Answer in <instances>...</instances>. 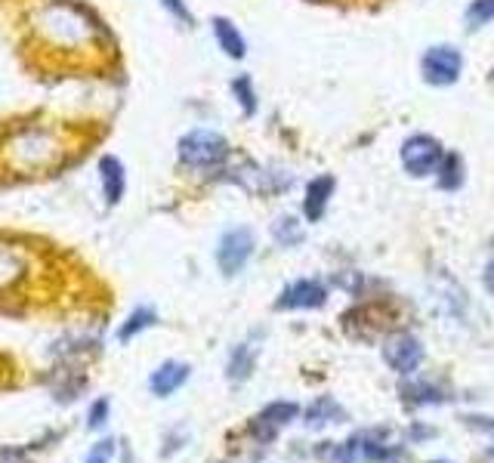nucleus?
I'll return each mask as SVG.
<instances>
[{
    "mask_svg": "<svg viewBox=\"0 0 494 463\" xmlns=\"http://www.w3.org/2000/svg\"><path fill=\"white\" fill-rule=\"evenodd\" d=\"M155 322H158V312L148 309V306H139V309L130 312L127 322H124L121 328H118V340H121V343H130L136 334H142L146 328H152Z\"/></svg>",
    "mask_w": 494,
    "mask_h": 463,
    "instance_id": "19",
    "label": "nucleus"
},
{
    "mask_svg": "<svg viewBox=\"0 0 494 463\" xmlns=\"http://www.w3.org/2000/svg\"><path fill=\"white\" fill-rule=\"evenodd\" d=\"M464 71V53L451 44H435L420 59V75L430 87H451L460 81Z\"/></svg>",
    "mask_w": 494,
    "mask_h": 463,
    "instance_id": "4",
    "label": "nucleus"
},
{
    "mask_svg": "<svg viewBox=\"0 0 494 463\" xmlns=\"http://www.w3.org/2000/svg\"><path fill=\"white\" fill-rule=\"evenodd\" d=\"M56 152H60L56 148V136L44 127H22L10 140V155L19 167H37L53 158Z\"/></svg>",
    "mask_w": 494,
    "mask_h": 463,
    "instance_id": "5",
    "label": "nucleus"
},
{
    "mask_svg": "<svg viewBox=\"0 0 494 463\" xmlns=\"http://www.w3.org/2000/svg\"><path fill=\"white\" fill-rule=\"evenodd\" d=\"M433 463H451V460H433Z\"/></svg>",
    "mask_w": 494,
    "mask_h": 463,
    "instance_id": "30",
    "label": "nucleus"
},
{
    "mask_svg": "<svg viewBox=\"0 0 494 463\" xmlns=\"http://www.w3.org/2000/svg\"><path fill=\"white\" fill-rule=\"evenodd\" d=\"M232 93H235V102L242 106V112L247 117L257 115L259 102H257V90H253V81L247 75H238L235 81H232Z\"/></svg>",
    "mask_w": 494,
    "mask_h": 463,
    "instance_id": "21",
    "label": "nucleus"
},
{
    "mask_svg": "<svg viewBox=\"0 0 494 463\" xmlns=\"http://www.w3.org/2000/svg\"><path fill=\"white\" fill-rule=\"evenodd\" d=\"M297 414H300V408L294 402H272L251 420V435L259 442H272L288 423L297 420Z\"/></svg>",
    "mask_w": 494,
    "mask_h": 463,
    "instance_id": "9",
    "label": "nucleus"
},
{
    "mask_svg": "<svg viewBox=\"0 0 494 463\" xmlns=\"http://www.w3.org/2000/svg\"><path fill=\"white\" fill-rule=\"evenodd\" d=\"M489 460L494 463V448H491V451H489Z\"/></svg>",
    "mask_w": 494,
    "mask_h": 463,
    "instance_id": "29",
    "label": "nucleus"
},
{
    "mask_svg": "<svg viewBox=\"0 0 494 463\" xmlns=\"http://www.w3.org/2000/svg\"><path fill=\"white\" fill-rule=\"evenodd\" d=\"M383 358H386V364L395 371V374L408 377V374H414V371L420 368V362H424V347H420L418 337L395 334V337H389V340L383 343Z\"/></svg>",
    "mask_w": 494,
    "mask_h": 463,
    "instance_id": "7",
    "label": "nucleus"
},
{
    "mask_svg": "<svg viewBox=\"0 0 494 463\" xmlns=\"http://www.w3.org/2000/svg\"><path fill=\"white\" fill-rule=\"evenodd\" d=\"M188 380V364L186 362H164L152 377H148V389H152L158 399L173 395L179 387Z\"/></svg>",
    "mask_w": 494,
    "mask_h": 463,
    "instance_id": "13",
    "label": "nucleus"
},
{
    "mask_svg": "<svg viewBox=\"0 0 494 463\" xmlns=\"http://www.w3.org/2000/svg\"><path fill=\"white\" fill-rule=\"evenodd\" d=\"M272 238H275L278 247H297V244H303L307 232H303L300 220L291 217V213H284V217H278L275 223H272Z\"/></svg>",
    "mask_w": 494,
    "mask_h": 463,
    "instance_id": "17",
    "label": "nucleus"
},
{
    "mask_svg": "<svg viewBox=\"0 0 494 463\" xmlns=\"http://www.w3.org/2000/svg\"><path fill=\"white\" fill-rule=\"evenodd\" d=\"M318 458L324 463H355V448H353V442H343V445L324 442V445L318 448Z\"/></svg>",
    "mask_w": 494,
    "mask_h": 463,
    "instance_id": "22",
    "label": "nucleus"
},
{
    "mask_svg": "<svg viewBox=\"0 0 494 463\" xmlns=\"http://www.w3.org/2000/svg\"><path fill=\"white\" fill-rule=\"evenodd\" d=\"M87 463H108V451L102 454V451H96V454H90V460Z\"/></svg>",
    "mask_w": 494,
    "mask_h": 463,
    "instance_id": "28",
    "label": "nucleus"
},
{
    "mask_svg": "<svg viewBox=\"0 0 494 463\" xmlns=\"http://www.w3.org/2000/svg\"><path fill=\"white\" fill-rule=\"evenodd\" d=\"M31 25L41 37H47L53 47H87L102 37V22L90 6L81 0H44L31 12Z\"/></svg>",
    "mask_w": 494,
    "mask_h": 463,
    "instance_id": "1",
    "label": "nucleus"
},
{
    "mask_svg": "<svg viewBox=\"0 0 494 463\" xmlns=\"http://www.w3.org/2000/svg\"><path fill=\"white\" fill-rule=\"evenodd\" d=\"M482 284H485V291H489V293H491V297H494V259H491V263H489V266H485V275H482Z\"/></svg>",
    "mask_w": 494,
    "mask_h": 463,
    "instance_id": "27",
    "label": "nucleus"
},
{
    "mask_svg": "<svg viewBox=\"0 0 494 463\" xmlns=\"http://www.w3.org/2000/svg\"><path fill=\"white\" fill-rule=\"evenodd\" d=\"M22 275V263L12 251H0V288H10Z\"/></svg>",
    "mask_w": 494,
    "mask_h": 463,
    "instance_id": "23",
    "label": "nucleus"
},
{
    "mask_svg": "<svg viewBox=\"0 0 494 463\" xmlns=\"http://www.w3.org/2000/svg\"><path fill=\"white\" fill-rule=\"evenodd\" d=\"M334 188H337V180L331 173L315 176V180L307 186V198H303V217H307L309 223H318V220L328 213V204H331V195H334Z\"/></svg>",
    "mask_w": 494,
    "mask_h": 463,
    "instance_id": "11",
    "label": "nucleus"
},
{
    "mask_svg": "<svg viewBox=\"0 0 494 463\" xmlns=\"http://www.w3.org/2000/svg\"><path fill=\"white\" fill-rule=\"evenodd\" d=\"M399 158H402L405 173L424 180V176H435V167H439L442 158H445V148H442V142L430 133H414L402 142Z\"/></svg>",
    "mask_w": 494,
    "mask_h": 463,
    "instance_id": "3",
    "label": "nucleus"
},
{
    "mask_svg": "<svg viewBox=\"0 0 494 463\" xmlns=\"http://www.w3.org/2000/svg\"><path fill=\"white\" fill-rule=\"evenodd\" d=\"M464 22H466V31H479V28H485V25H491L494 0H470V6H466V12H464Z\"/></svg>",
    "mask_w": 494,
    "mask_h": 463,
    "instance_id": "20",
    "label": "nucleus"
},
{
    "mask_svg": "<svg viewBox=\"0 0 494 463\" xmlns=\"http://www.w3.org/2000/svg\"><path fill=\"white\" fill-rule=\"evenodd\" d=\"M466 423H470L473 429H489L494 435V423H489V417H466Z\"/></svg>",
    "mask_w": 494,
    "mask_h": 463,
    "instance_id": "26",
    "label": "nucleus"
},
{
    "mask_svg": "<svg viewBox=\"0 0 494 463\" xmlns=\"http://www.w3.org/2000/svg\"><path fill=\"white\" fill-rule=\"evenodd\" d=\"M491 81H494V68H491Z\"/></svg>",
    "mask_w": 494,
    "mask_h": 463,
    "instance_id": "31",
    "label": "nucleus"
},
{
    "mask_svg": "<svg viewBox=\"0 0 494 463\" xmlns=\"http://www.w3.org/2000/svg\"><path fill=\"white\" fill-rule=\"evenodd\" d=\"M328 303V288L315 278H297L278 293L275 309H322Z\"/></svg>",
    "mask_w": 494,
    "mask_h": 463,
    "instance_id": "8",
    "label": "nucleus"
},
{
    "mask_svg": "<svg viewBox=\"0 0 494 463\" xmlns=\"http://www.w3.org/2000/svg\"><path fill=\"white\" fill-rule=\"evenodd\" d=\"M253 247H257V238L247 226H235L219 238L217 244V266L226 278H235L238 272L247 266V259L253 257Z\"/></svg>",
    "mask_w": 494,
    "mask_h": 463,
    "instance_id": "6",
    "label": "nucleus"
},
{
    "mask_svg": "<svg viewBox=\"0 0 494 463\" xmlns=\"http://www.w3.org/2000/svg\"><path fill=\"white\" fill-rule=\"evenodd\" d=\"M100 186H102V201L108 207H118L127 195V167L118 155H102L100 158Z\"/></svg>",
    "mask_w": 494,
    "mask_h": 463,
    "instance_id": "10",
    "label": "nucleus"
},
{
    "mask_svg": "<svg viewBox=\"0 0 494 463\" xmlns=\"http://www.w3.org/2000/svg\"><path fill=\"white\" fill-rule=\"evenodd\" d=\"M435 186L442 192H458L464 186V158L458 152H445L442 164L435 167Z\"/></svg>",
    "mask_w": 494,
    "mask_h": 463,
    "instance_id": "16",
    "label": "nucleus"
},
{
    "mask_svg": "<svg viewBox=\"0 0 494 463\" xmlns=\"http://www.w3.org/2000/svg\"><path fill=\"white\" fill-rule=\"evenodd\" d=\"M108 399H100V402H93V408H90V414H87V427L90 429H100L102 423H106V417H108Z\"/></svg>",
    "mask_w": 494,
    "mask_h": 463,
    "instance_id": "25",
    "label": "nucleus"
},
{
    "mask_svg": "<svg viewBox=\"0 0 494 463\" xmlns=\"http://www.w3.org/2000/svg\"><path fill=\"white\" fill-rule=\"evenodd\" d=\"M161 6H164L167 12H171L177 22H183V25H192L195 22V16H192V10L186 6V0H158Z\"/></svg>",
    "mask_w": 494,
    "mask_h": 463,
    "instance_id": "24",
    "label": "nucleus"
},
{
    "mask_svg": "<svg viewBox=\"0 0 494 463\" xmlns=\"http://www.w3.org/2000/svg\"><path fill=\"white\" fill-rule=\"evenodd\" d=\"M229 155H232L229 140L207 127L188 130L177 142V161L186 171H219L229 161Z\"/></svg>",
    "mask_w": 494,
    "mask_h": 463,
    "instance_id": "2",
    "label": "nucleus"
},
{
    "mask_svg": "<svg viewBox=\"0 0 494 463\" xmlns=\"http://www.w3.org/2000/svg\"><path fill=\"white\" fill-rule=\"evenodd\" d=\"M211 28H213V41H217V47L223 50L226 56L229 59H244L247 56V41H244V35L238 31V25L232 22V19L213 16Z\"/></svg>",
    "mask_w": 494,
    "mask_h": 463,
    "instance_id": "12",
    "label": "nucleus"
},
{
    "mask_svg": "<svg viewBox=\"0 0 494 463\" xmlns=\"http://www.w3.org/2000/svg\"><path fill=\"white\" fill-rule=\"evenodd\" d=\"M347 420V411L337 405L334 399H328V395H322V399H315L307 411V427L309 429H322V427H331V423H343Z\"/></svg>",
    "mask_w": 494,
    "mask_h": 463,
    "instance_id": "15",
    "label": "nucleus"
},
{
    "mask_svg": "<svg viewBox=\"0 0 494 463\" xmlns=\"http://www.w3.org/2000/svg\"><path fill=\"white\" fill-rule=\"evenodd\" d=\"M402 402L405 405H442V402H448L445 389H439L435 383H424V380H414V383H402Z\"/></svg>",
    "mask_w": 494,
    "mask_h": 463,
    "instance_id": "14",
    "label": "nucleus"
},
{
    "mask_svg": "<svg viewBox=\"0 0 494 463\" xmlns=\"http://www.w3.org/2000/svg\"><path fill=\"white\" fill-rule=\"evenodd\" d=\"M253 364H257V349H253L251 343H242V347L232 349L226 374H229V380L242 383V380H247V377L253 374Z\"/></svg>",
    "mask_w": 494,
    "mask_h": 463,
    "instance_id": "18",
    "label": "nucleus"
}]
</instances>
